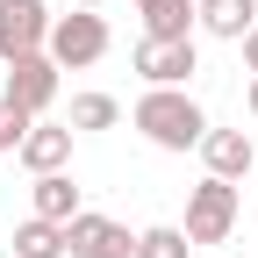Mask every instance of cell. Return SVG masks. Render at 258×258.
<instances>
[{
    "label": "cell",
    "instance_id": "obj_1",
    "mask_svg": "<svg viewBox=\"0 0 258 258\" xmlns=\"http://www.w3.org/2000/svg\"><path fill=\"white\" fill-rule=\"evenodd\" d=\"M129 122H137L158 151H194V144L208 137V115L186 101V86H151L144 101H137V115H129Z\"/></svg>",
    "mask_w": 258,
    "mask_h": 258
},
{
    "label": "cell",
    "instance_id": "obj_2",
    "mask_svg": "<svg viewBox=\"0 0 258 258\" xmlns=\"http://www.w3.org/2000/svg\"><path fill=\"white\" fill-rule=\"evenodd\" d=\"M43 50H50V64H57V72L101 64V57H108V22L93 15V8H86V15H57V22H50V43H43Z\"/></svg>",
    "mask_w": 258,
    "mask_h": 258
},
{
    "label": "cell",
    "instance_id": "obj_3",
    "mask_svg": "<svg viewBox=\"0 0 258 258\" xmlns=\"http://www.w3.org/2000/svg\"><path fill=\"white\" fill-rule=\"evenodd\" d=\"M230 230H237V186L208 172L186 194V244H222Z\"/></svg>",
    "mask_w": 258,
    "mask_h": 258
},
{
    "label": "cell",
    "instance_id": "obj_4",
    "mask_svg": "<svg viewBox=\"0 0 258 258\" xmlns=\"http://www.w3.org/2000/svg\"><path fill=\"white\" fill-rule=\"evenodd\" d=\"M8 108H22V115H43L50 101H57V64H50V50H29V57H8V93H0Z\"/></svg>",
    "mask_w": 258,
    "mask_h": 258
},
{
    "label": "cell",
    "instance_id": "obj_5",
    "mask_svg": "<svg viewBox=\"0 0 258 258\" xmlns=\"http://www.w3.org/2000/svg\"><path fill=\"white\" fill-rule=\"evenodd\" d=\"M64 251H72V258H137V237H129L122 222L79 208L72 222H64Z\"/></svg>",
    "mask_w": 258,
    "mask_h": 258
},
{
    "label": "cell",
    "instance_id": "obj_6",
    "mask_svg": "<svg viewBox=\"0 0 258 258\" xmlns=\"http://www.w3.org/2000/svg\"><path fill=\"white\" fill-rule=\"evenodd\" d=\"M137 72L151 79V86H186L194 72H201V57H194V36H144L137 43Z\"/></svg>",
    "mask_w": 258,
    "mask_h": 258
},
{
    "label": "cell",
    "instance_id": "obj_7",
    "mask_svg": "<svg viewBox=\"0 0 258 258\" xmlns=\"http://www.w3.org/2000/svg\"><path fill=\"white\" fill-rule=\"evenodd\" d=\"M50 43V8L43 0H0V57H29Z\"/></svg>",
    "mask_w": 258,
    "mask_h": 258
},
{
    "label": "cell",
    "instance_id": "obj_8",
    "mask_svg": "<svg viewBox=\"0 0 258 258\" xmlns=\"http://www.w3.org/2000/svg\"><path fill=\"white\" fill-rule=\"evenodd\" d=\"M201 158H208V172H215V179H230V186L258 165V151H251L244 129H208V137H201Z\"/></svg>",
    "mask_w": 258,
    "mask_h": 258
},
{
    "label": "cell",
    "instance_id": "obj_9",
    "mask_svg": "<svg viewBox=\"0 0 258 258\" xmlns=\"http://www.w3.org/2000/svg\"><path fill=\"white\" fill-rule=\"evenodd\" d=\"M15 151H22L29 172H64V158H72V122H64V129L57 122H29V137Z\"/></svg>",
    "mask_w": 258,
    "mask_h": 258
},
{
    "label": "cell",
    "instance_id": "obj_10",
    "mask_svg": "<svg viewBox=\"0 0 258 258\" xmlns=\"http://www.w3.org/2000/svg\"><path fill=\"white\" fill-rule=\"evenodd\" d=\"M194 22H201L208 36H230V43H244L251 29H258V0H201V8H194Z\"/></svg>",
    "mask_w": 258,
    "mask_h": 258
},
{
    "label": "cell",
    "instance_id": "obj_11",
    "mask_svg": "<svg viewBox=\"0 0 258 258\" xmlns=\"http://www.w3.org/2000/svg\"><path fill=\"white\" fill-rule=\"evenodd\" d=\"M137 15H144V36H194V0H137Z\"/></svg>",
    "mask_w": 258,
    "mask_h": 258
},
{
    "label": "cell",
    "instance_id": "obj_12",
    "mask_svg": "<svg viewBox=\"0 0 258 258\" xmlns=\"http://www.w3.org/2000/svg\"><path fill=\"white\" fill-rule=\"evenodd\" d=\"M36 215L43 222H72L79 215V186L64 179V172H36Z\"/></svg>",
    "mask_w": 258,
    "mask_h": 258
},
{
    "label": "cell",
    "instance_id": "obj_13",
    "mask_svg": "<svg viewBox=\"0 0 258 258\" xmlns=\"http://www.w3.org/2000/svg\"><path fill=\"white\" fill-rule=\"evenodd\" d=\"M15 258H64V222L29 215L22 230H15Z\"/></svg>",
    "mask_w": 258,
    "mask_h": 258
},
{
    "label": "cell",
    "instance_id": "obj_14",
    "mask_svg": "<svg viewBox=\"0 0 258 258\" xmlns=\"http://www.w3.org/2000/svg\"><path fill=\"white\" fill-rule=\"evenodd\" d=\"M122 108H115V93H79L72 101V129H115Z\"/></svg>",
    "mask_w": 258,
    "mask_h": 258
},
{
    "label": "cell",
    "instance_id": "obj_15",
    "mask_svg": "<svg viewBox=\"0 0 258 258\" xmlns=\"http://www.w3.org/2000/svg\"><path fill=\"white\" fill-rule=\"evenodd\" d=\"M194 244H186V230L179 222H158V230H144L137 237V258H186Z\"/></svg>",
    "mask_w": 258,
    "mask_h": 258
},
{
    "label": "cell",
    "instance_id": "obj_16",
    "mask_svg": "<svg viewBox=\"0 0 258 258\" xmlns=\"http://www.w3.org/2000/svg\"><path fill=\"white\" fill-rule=\"evenodd\" d=\"M29 122H36V115H22V108H8V101H0V151H15V144L29 137Z\"/></svg>",
    "mask_w": 258,
    "mask_h": 258
},
{
    "label": "cell",
    "instance_id": "obj_17",
    "mask_svg": "<svg viewBox=\"0 0 258 258\" xmlns=\"http://www.w3.org/2000/svg\"><path fill=\"white\" fill-rule=\"evenodd\" d=\"M244 72H258V29L244 36Z\"/></svg>",
    "mask_w": 258,
    "mask_h": 258
},
{
    "label": "cell",
    "instance_id": "obj_18",
    "mask_svg": "<svg viewBox=\"0 0 258 258\" xmlns=\"http://www.w3.org/2000/svg\"><path fill=\"white\" fill-rule=\"evenodd\" d=\"M251 115H258V79H251Z\"/></svg>",
    "mask_w": 258,
    "mask_h": 258
},
{
    "label": "cell",
    "instance_id": "obj_19",
    "mask_svg": "<svg viewBox=\"0 0 258 258\" xmlns=\"http://www.w3.org/2000/svg\"><path fill=\"white\" fill-rule=\"evenodd\" d=\"M79 8H101V0H79Z\"/></svg>",
    "mask_w": 258,
    "mask_h": 258
}]
</instances>
